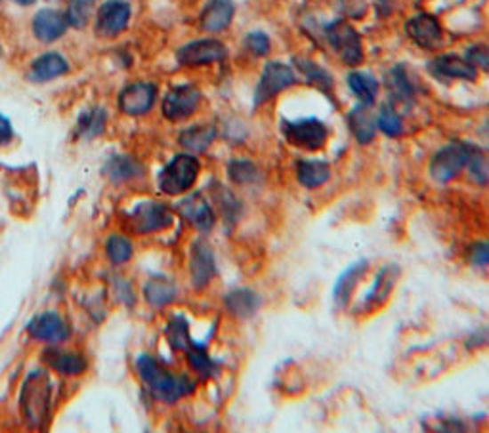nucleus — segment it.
Segmentation results:
<instances>
[{
    "label": "nucleus",
    "mask_w": 489,
    "mask_h": 433,
    "mask_svg": "<svg viewBox=\"0 0 489 433\" xmlns=\"http://www.w3.org/2000/svg\"><path fill=\"white\" fill-rule=\"evenodd\" d=\"M174 221L172 210L159 201H144L128 212V226L138 235L157 233L171 228Z\"/></svg>",
    "instance_id": "obj_8"
},
{
    "label": "nucleus",
    "mask_w": 489,
    "mask_h": 433,
    "mask_svg": "<svg viewBox=\"0 0 489 433\" xmlns=\"http://www.w3.org/2000/svg\"><path fill=\"white\" fill-rule=\"evenodd\" d=\"M429 73L442 83L449 81H470L474 83L478 78V69L469 63L465 58L457 54H444L437 56L429 63Z\"/></svg>",
    "instance_id": "obj_15"
},
{
    "label": "nucleus",
    "mask_w": 489,
    "mask_h": 433,
    "mask_svg": "<svg viewBox=\"0 0 489 433\" xmlns=\"http://www.w3.org/2000/svg\"><path fill=\"white\" fill-rule=\"evenodd\" d=\"M69 73V63L61 54L56 52H46V54L38 56L29 69V81L33 83H50L54 78H60Z\"/></svg>",
    "instance_id": "obj_23"
},
{
    "label": "nucleus",
    "mask_w": 489,
    "mask_h": 433,
    "mask_svg": "<svg viewBox=\"0 0 489 433\" xmlns=\"http://www.w3.org/2000/svg\"><path fill=\"white\" fill-rule=\"evenodd\" d=\"M216 258L212 248L204 241H196L189 251V279L196 291L207 288L216 277Z\"/></svg>",
    "instance_id": "obj_13"
},
{
    "label": "nucleus",
    "mask_w": 489,
    "mask_h": 433,
    "mask_svg": "<svg viewBox=\"0 0 489 433\" xmlns=\"http://www.w3.org/2000/svg\"><path fill=\"white\" fill-rule=\"evenodd\" d=\"M349 126L354 138L362 146H369L377 134V116L371 113V105L359 103L349 113Z\"/></svg>",
    "instance_id": "obj_25"
},
{
    "label": "nucleus",
    "mask_w": 489,
    "mask_h": 433,
    "mask_svg": "<svg viewBox=\"0 0 489 433\" xmlns=\"http://www.w3.org/2000/svg\"><path fill=\"white\" fill-rule=\"evenodd\" d=\"M136 371L141 382L151 391V396L163 403H176L196 391V382L184 374H174L163 366L156 357L140 356L136 359Z\"/></svg>",
    "instance_id": "obj_1"
},
{
    "label": "nucleus",
    "mask_w": 489,
    "mask_h": 433,
    "mask_svg": "<svg viewBox=\"0 0 489 433\" xmlns=\"http://www.w3.org/2000/svg\"><path fill=\"white\" fill-rule=\"evenodd\" d=\"M297 83H299L297 73H294L287 63L268 61L262 69L261 81L254 88L253 105L254 108H261V105L268 103L269 100H274L276 96L281 94V92L289 90Z\"/></svg>",
    "instance_id": "obj_6"
},
{
    "label": "nucleus",
    "mask_w": 489,
    "mask_h": 433,
    "mask_svg": "<svg viewBox=\"0 0 489 433\" xmlns=\"http://www.w3.org/2000/svg\"><path fill=\"white\" fill-rule=\"evenodd\" d=\"M262 306V298L259 293H254L253 288H234L224 296V308L231 315V317L249 321L256 313H259Z\"/></svg>",
    "instance_id": "obj_21"
},
{
    "label": "nucleus",
    "mask_w": 489,
    "mask_h": 433,
    "mask_svg": "<svg viewBox=\"0 0 489 433\" xmlns=\"http://www.w3.org/2000/svg\"><path fill=\"white\" fill-rule=\"evenodd\" d=\"M470 143L465 141H452L444 146L440 151H436L430 159L429 170H430V178L437 183H449L462 170H467L469 159H470Z\"/></svg>",
    "instance_id": "obj_5"
},
{
    "label": "nucleus",
    "mask_w": 489,
    "mask_h": 433,
    "mask_svg": "<svg viewBox=\"0 0 489 433\" xmlns=\"http://www.w3.org/2000/svg\"><path fill=\"white\" fill-rule=\"evenodd\" d=\"M68 28L69 23L66 14H61V12L52 8L36 12V16L33 18V33L38 41L44 44L60 41V38L68 33Z\"/></svg>",
    "instance_id": "obj_20"
},
{
    "label": "nucleus",
    "mask_w": 489,
    "mask_h": 433,
    "mask_svg": "<svg viewBox=\"0 0 489 433\" xmlns=\"http://www.w3.org/2000/svg\"><path fill=\"white\" fill-rule=\"evenodd\" d=\"M157 101V86L151 83H132L121 90L117 105L128 116L148 115Z\"/></svg>",
    "instance_id": "obj_12"
},
{
    "label": "nucleus",
    "mask_w": 489,
    "mask_h": 433,
    "mask_svg": "<svg viewBox=\"0 0 489 433\" xmlns=\"http://www.w3.org/2000/svg\"><path fill=\"white\" fill-rule=\"evenodd\" d=\"M325 36L331 48L337 52L341 61L349 68H356L364 61V44L362 36L352 28L349 21L334 20L325 28Z\"/></svg>",
    "instance_id": "obj_7"
},
{
    "label": "nucleus",
    "mask_w": 489,
    "mask_h": 433,
    "mask_svg": "<svg viewBox=\"0 0 489 433\" xmlns=\"http://www.w3.org/2000/svg\"><path fill=\"white\" fill-rule=\"evenodd\" d=\"M186 356L191 369L196 371L203 380L216 378L222 371V365L209 356L207 342H196V340H193L191 346L186 349Z\"/></svg>",
    "instance_id": "obj_28"
},
{
    "label": "nucleus",
    "mask_w": 489,
    "mask_h": 433,
    "mask_svg": "<svg viewBox=\"0 0 489 433\" xmlns=\"http://www.w3.org/2000/svg\"><path fill=\"white\" fill-rule=\"evenodd\" d=\"M164 336L174 351H186L193 342L189 334V323L184 315H174L169 325H166Z\"/></svg>",
    "instance_id": "obj_36"
},
{
    "label": "nucleus",
    "mask_w": 489,
    "mask_h": 433,
    "mask_svg": "<svg viewBox=\"0 0 489 433\" xmlns=\"http://www.w3.org/2000/svg\"><path fill=\"white\" fill-rule=\"evenodd\" d=\"M176 210L180 216H182L186 221H189L193 228L203 231V233H209L216 224L214 210H212L211 203L204 199L201 193H193V195L186 196V199H182L176 204Z\"/></svg>",
    "instance_id": "obj_18"
},
{
    "label": "nucleus",
    "mask_w": 489,
    "mask_h": 433,
    "mask_svg": "<svg viewBox=\"0 0 489 433\" xmlns=\"http://www.w3.org/2000/svg\"><path fill=\"white\" fill-rule=\"evenodd\" d=\"M294 65H297V69L306 78L308 84L319 88L321 92H331L333 90V76H331V73L325 71L316 61L306 60V58H294Z\"/></svg>",
    "instance_id": "obj_34"
},
{
    "label": "nucleus",
    "mask_w": 489,
    "mask_h": 433,
    "mask_svg": "<svg viewBox=\"0 0 489 433\" xmlns=\"http://www.w3.org/2000/svg\"><path fill=\"white\" fill-rule=\"evenodd\" d=\"M346 81H349V88L352 90V94L357 98L359 103H365V105L375 103L379 94V83L371 73L352 71Z\"/></svg>",
    "instance_id": "obj_33"
},
{
    "label": "nucleus",
    "mask_w": 489,
    "mask_h": 433,
    "mask_svg": "<svg viewBox=\"0 0 489 433\" xmlns=\"http://www.w3.org/2000/svg\"><path fill=\"white\" fill-rule=\"evenodd\" d=\"M469 348H480V346H489V331H478V333H472L469 342H467Z\"/></svg>",
    "instance_id": "obj_47"
},
{
    "label": "nucleus",
    "mask_w": 489,
    "mask_h": 433,
    "mask_svg": "<svg viewBox=\"0 0 489 433\" xmlns=\"http://www.w3.org/2000/svg\"><path fill=\"white\" fill-rule=\"evenodd\" d=\"M201 92L191 84H180L169 90V94L163 100V115L171 123L186 121L199 109Z\"/></svg>",
    "instance_id": "obj_10"
},
{
    "label": "nucleus",
    "mask_w": 489,
    "mask_h": 433,
    "mask_svg": "<svg viewBox=\"0 0 489 433\" xmlns=\"http://www.w3.org/2000/svg\"><path fill=\"white\" fill-rule=\"evenodd\" d=\"M104 174L113 183H123L144 176V166L128 155H113L104 166Z\"/></svg>",
    "instance_id": "obj_31"
},
{
    "label": "nucleus",
    "mask_w": 489,
    "mask_h": 433,
    "mask_svg": "<svg viewBox=\"0 0 489 433\" xmlns=\"http://www.w3.org/2000/svg\"><path fill=\"white\" fill-rule=\"evenodd\" d=\"M132 253H134L132 243L126 237H123V235H111L106 243V254L111 264L115 266L126 264V261L132 258Z\"/></svg>",
    "instance_id": "obj_39"
},
{
    "label": "nucleus",
    "mask_w": 489,
    "mask_h": 433,
    "mask_svg": "<svg viewBox=\"0 0 489 433\" xmlns=\"http://www.w3.org/2000/svg\"><path fill=\"white\" fill-rule=\"evenodd\" d=\"M212 191H214L212 193L214 201H216L218 208H220V212L226 218L228 224H236V221L241 218V212H243L241 201L228 188L220 186V183H214Z\"/></svg>",
    "instance_id": "obj_35"
},
{
    "label": "nucleus",
    "mask_w": 489,
    "mask_h": 433,
    "mask_svg": "<svg viewBox=\"0 0 489 433\" xmlns=\"http://www.w3.org/2000/svg\"><path fill=\"white\" fill-rule=\"evenodd\" d=\"M201 164L196 155L182 153L176 155L174 159L166 164L159 172V189L164 195H182L189 191L199 178Z\"/></svg>",
    "instance_id": "obj_2"
},
{
    "label": "nucleus",
    "mask_w": 489,
    "mask_h": 433,
    "mask_svg": "<svg viewBox=\"0 0 489 433\" xmlns=\"http://www.w3.org/2000/svg\"><path fill=\"white\" fill-rule=\"evenodd\" d=\"M228 58V48L216 38H201L178 48L176 60L184 68H201V65L220 63Z\"/></svg>",
    "instance_id": "obj_9"
},
{
    "label": "nucleus",
    "mask_w": 489,
    "mask_h": 433,
    "mask_svg": "<svg viewBox=\"0 0 489 433\" xmlns=\"http://www.w3.org/2000/svg\"><path fill=\"white\" fill-rule=\"evenodd\" d=\"M14 3L20 4V6H31V4L36 3V0H14Z\"/></svg>",
    "instance_id": "obj_48"
},
{
    "label": "nucleus",
    "mask_w": 489,
    "mask_h": 433,
    "mask_svg": "<svg viewBox=\"0 0 489 433\" xmlns=\"http://www.w3.org/2000/svg\"><path fill=\"white\" fill-rule=\"evenodd\" d=\"M400 273H402V269L396 264L382 266L377 271L375 281H373V285L369 286V291L365 293L362 301H359L357 309L365 313V311H373L375 308H381L382 304H386V300L390 298L397 279H400Z\"/></svg>",
    "instance_id": "obj_14"
},
{
    "label": "nucleus",
    "mask_w": 489,
    "mask_h": 433,
    "mask_svg": "<svg viewBox=\"0 0 489 433\" xmlns=\"http://www.w3.org/2000/svg\"><path fill=\"white\" fill-rule=\"evenodd\" d=\"M28 333L31 338L38 340V342L52 344V346L66 342L71 334L69 325L63 321L61 315L54 311H46L33 317L28 325Z\"/></svg>",
    "instance_id": "obj_16"
},
{
    "label": "nucleus",
    "mask_w": 489,
    "mask_h": 433,
    "mask_svg": "<svg viewBox=\"0 0 489 433\" xmlns=\"http://www.w3.org/2000/svg\"><path fill=\"white\" fill-rule=\"evenodd\" d=\"M467 172L476 183H478V186H485V183L489 181V170H487L484 155L478 148H474V146L470 149V159H469V164H467Z\"/></svg>",
    "instance_id": "obj_41"
},
{
    "label": "nucleus",
    "mask_w": 489,
    "mask_h": 433,
    "mask_svg": "<svg viewBox=\"0 0 489 433\" xmlns=\"http://www.w3.org/2000/svg\"><path fill=\"white\" fill-rule=\"evenodd\" d=\"M469 264L476 269L489 268V241H476L469 246L467 253Z\"/></svg>",
    "instance_id": "obj_43"
},
{
    "label": "nucleus",
    "mask_w": 489,
    "mask_h": 433,
    "mask_svg": "<svg viewBox=\"0 0 489 433\" xmlns=\"http://www.w3.org/2000/svg\"><path fill=\"white\" fill-rule=\"evenodd\" d=\"M12 140H14V128L8 116L0 113V146H8Z\"/></svg>",
    "instance_id": "obj_46"
},
{
    "label": "nucleus",
    "mask_w": 489,
    "mask_h": 433,
    "mask_svg": "<svg viewBox=\"0 0 489 433\" xmlns=\"http://www.w3.org/2000/svg\"><path fill=\"white\" fill-rule=\"evenodd\" d=\"M465 60L472 63L476 69L489 71V46L487 44H472L465 52Z\"/></svg>",
    "instance_id": "obj_44"
},
{
    "label": "nucleus",
    "mask_w": 489,
    "mask_h": 433,
    "mask_svg": "<svg viewBox=\"0 0 489 433\" xmlns=\"http://www.w3.org/2000/svg\"><path fill=\"white\" fill-rule=\"evenodd\" d=\"M386 88H389V94L402 103H409L415 100L417 88L411 81V76L404 65H394V68L386 73Z\"/></svg>",
    "instance_id": "obj_30"
},
{
    "label": "nucleus",
    "mask_w": 489,
    "mask_h": 433,
    "mask_svg": "<svg viewBox=\"0 0 489 433\" xmlns=\"http://www.w3.org/2000/svg\"><path fill=\"white\" fill-rule=\"evenodd\" d=\"M281 134L291 146L304 151H319L325 148L329 140V128L324 121L316 116H306V119H281Z\"/></svg>",
    "instance_id": "obj_3"
},
{
    "label": "nucleus",
    "mask_w": 489,
    "mask_h": 433,
    "mask_svg": "<svg viewBox=\"0 0 489 433\" xmlns=\"http://www.w3.org/2000/svg\"><path fill=\"white\" fill-rule=\"evenodd\" d=\"M432 429L436 431H467L469 429V424L465 422V420H459V418H449V416H434V424H432Z\"/></svg>",
    "instance_id": "obj_45"
},
{
    "label": "nucleus",
    "mask_w": 489,
    "mask_h": 433,
    "mask_svg": "<svg viewBox=\"0 0 489 433\" xmlns=\"http://www.w3.org/2000/svg\"><path fill=\"white\" fill-rule=\"evenodd\" d=\"M132 8L126 0H106L96 16V33L104 38H115L126 31Z\"/></svg>",
    "instance_id": "obj_11"
},
{
    "label": "nucleus",
    "mask_w": 489,
    "mask_h": 433,
    "mask_svg": "<svg viewBox=\"0 0 489 433\" xmlns=\"http://www.w3.org/2000/svg\"><path fill=\"white\" fill-rule=\"evenodd\" d=\"M108 111L104 108H90L76 119V134L86 140L98 138L106 132Z\"/></svg>",
    "instance_id": "obj_32"
},
{
    "label": "nucleus",
    "mask_w": 489,
    "mask_h": 433,
    "mask_svg": "<svg viewBox=\"0 0 489 433\" xmlns=\"http://www.w3.org/2000/svg\"><path fill=\"white\" fill-rule=\"evenodd\" d=\"M234 0H211L201 14V28L207 33H222L234 21Z\"/></svg>",
    "instance_id": "obj_22"
},
{
    "label": "nucleus",
    "mask_w": 489,
    "mask_h": 433,
    "mask_svg": "<svg viewBox=\"0 0 489 433\" xmlns=\"http://www.w3.org/2000/svg\"><path fill=\"white\" fill-rule=\"evenodd\" d=\"M176 294V285L169 277H164V275H153V277L144 285V298L148 304L156 309H163L172 304Z\"/></svg>",
    "instance_id": "obj_27"
},
{
    "label": "nucleus",
    "mask_w": 489,
    "mask_h": 433,
    "mask_svg": "<svg viewBox=\"0 0 489 433\" xmlns=\"http://www.w3.org/2000/svg\"><path fill=\"white\" fill-rule=\"evenodd\" d=\"M216 140V128L212 124H196L186 128L184 132H180L178 143L184 151L196 155L204 153Z\"/></svg>",
    "instance_id": "obj_26"
},
{
    "label": "nucleus",
    "mask_w": 489,
    "mask_h": 433,
    "mask_svg": "<svg viewBox=\"0 0 489 433\" xmlns=\"http://www.w3.org/2000/svg\"><path fill=\"white\" fill-rule=\"evenodd\" d=\"M405 33L419 48L436 50L444 44V29L430 14H417L405 23Z\"/></svg>",
    "instance_id": "obj_17"
},
{
    "label": "nucleus",
    "mask_w": 489,
    "mask_h": 433,
    "mask_svg": "<svg viewBox=\"0 0 489 433\" xmlns=\"http://www.w3.org/2000/svg\"><path fill=\"white\" fill-rule=\"evenodd\" d=\"M96 0H69L66 18L68 23L75 29H84L92 18Z\"/></svg>",
    "instance_id": "obj_38"
},
{
    "label": "nucleus",
    "mask_w": 489,
    "mask_h": 433,
    "mask_svg": "<svg viewBox=\"0 0 489 433\" xmlns=\"http://www.w3.org/2000/svg\"><path fill=\"white\" fill-rule=\"evenodd\" d=\"M228 178L237 183V186H253V183L262 180V174L254 163L244 159H234L228 163Z\"/></svg>",
    "instance_id": "obj_37"
},
{
    "label": "nucleus",
    "mask_w": 489,
    "mask_h": 433,
    "mask_svg": "<svg viewBox=\"0 0 489 433\" xmlns=\"http://www.w3.org/2000/svg\"><path fill=\"white\" fill-rule=\"evenodd\" d=\"M244 48L256 58H266L269 54V50H272V44H269V36L266 33L253 31L244 36Z\"/></svg>",
    "instance_id": "obj_42"
},
{
    "label": "nucleus",
    "mask_w": 489,
    "mask_h": 433,
    "mask_svg": "<svg viewBox=\"0 0 489 433\" xmlns=\"http://www.w3.org/2000/svg\"><path fill=\"white\" fill-rule=\"evenodd\" d=\"M43 361L52 366V369L60 374L66 376H79L88 369L86 359L81 356V353L75 351H66L60 348H50L43 353Z\"/></svg>",
    "instance_id": "obj_24"
},
{
    "label": "nucleus",
    "mask_w": 489,
    "mask_h": 433,
    "mask_svg": "<svg viewBox=\"0 0 489 433\" xmlns=\"http://www.w3.org/2000/svg\"><path fill=\"white\" fill-rule=\"evenodd\" d=\"M369 268V261L365 258L354 261L352 266L346 268L341 275L337 283L333 286V304L337 309H344L346 306L350 304V300L354 296V291L357 283L364 279V275Z\"/></svg>",
    "instance_id": "obj_19"
},
{
    "label": "nucleus",
    "mask_w": 489,
    "mask_h": 433,
    "mask_svg": "<svg viewBox=\"0 0 489 433\" xmlns=\"http://www.w3.org/2000/svg\"><path fill=\"white\" fill-rule=\"evenodd\" d=\"M331 178V166L325 161L304 159L297 163V180L306 189H317L325 186Z\"/></svg>",
    "instance_id": "obj_29"
},
{
    "label": "nucleus",
    "mask_w": 489,
    "mask_h": 433,
    "mask_svg": "<svg viewBox=\"0 0 489 433\" xmlns=\"http://www.w3.org/2000/svg\"><path fill=\"white\" fill-rule=\"evenodd\" d=\"M50 401V382L44 371H35L25 380L21 389V413L29 428H36L44 422Z\"/></svg>",
    "instance_id": "obj_4"
},
{
    "label": "nucleus",
    "mask_w": 489,
    "mask_h": 433,
    "mask_svg": "<svg viewBox=\"0 0 489 433\" xmlns=\"http://www.w3.org/2000/svg\"><path fill=\"white\" fill-rule=\"evenodd\" d=\"M377 128L384 136L389 138H397L404 132V123L402 116L397 115V111L392 108V105H384V108L377 115Z\"/></svg>",
    "instance_id": "obj_40"
}]
</instances>
